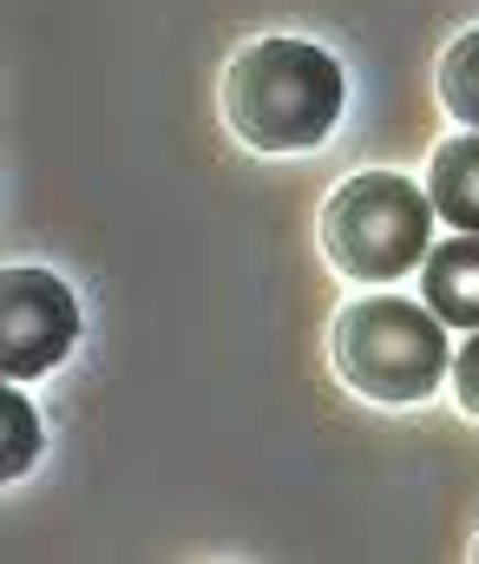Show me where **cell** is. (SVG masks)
Masks as SVG:
<instances>
[{
  "label": "cell",
  "mask_w": 479,
  "mask_h": 564,
  "mask_svg": "<svg viewBox=\"0 0 479 564\" xmlns=\"http://www.w3.org/2000/svg\"><path fill=\"white\" fill-rule=\"evenodd\" d=\"M427 197L447 224H460L467 237H479V132L467 139H447L434 151V171H427Z\"/></svg>",
  "instance_id": "obj_6"
},
{
  "label": "cell",
  "mask_w": 479,
  "mask_h": 564,
  "mask_svg": "<svg viewBox=\"0 0 479 564\" xmlns=\"http://www.w3.org/2000/svg\"><path fill=\"white\" fill-rule=\"evenodd\" d=\"M341 119V66L309 40H257L224 73V126L250 151H309Z\"/></svg>",
  "instance_id": "obj_1"
},
{
  "label": "cell",
  "mask_w": 479,
  "mask_h": 564,
  "mask_svg": "<svg viewBox=\"0 0 479 564\" xmlns=\"http://www.w3.org/2000/svg\"><path fill=\"white\" fill-rule=\"evenodd\" d=\"M434 237V197H421L394 171H361L322 204V250L341 276L394 282L414 263H427Z\"/></svg>",
  "instance_id": "obj_3"
},
{
  "label": "cell",
  "mask_w": 479,
  "mask_h": 564,
  "mask_svg": "<svg viewBox=\"0 0 479 564\" xmlns=\"http://www.w3.org/2000/svg\"><path fill=\"white\" fill-rule=\"evenodd\" d=\"M0 421H7V453H0V473H7V479H20V473L33 466V453H40V414L20 401V388H7V394H0Z\"/></svg>",
  "instance_id": "obj_8"
},
{
  "label": "cell",
  "mask_w": 479,
  "mask_h": 564,
  "mask_svg": "<svg viewBox=\"0 0 479 564\" xmlns=\"http://www.w3.org/2000/svg\"><path fill=\"white\" fill-rule=\"evenodd\" d=\"M447 368V328L421 302L361 295L335 315V375L368 401H427Z\"/></svg>",
  "instance_id": "obj_2"
},
{
  "label": "cell",
  "mask_w": 479,
  "mask_h": 564,
  "mask_svg": "<svg viewBox=\"0 0 479 564\" xmlns=\"http://www.w3.org/2000/svg\"><path fill=\"white\" fill-rule=\"evenodd\" d=\"M421 289H427V308L454 328H479V237H460V243H440L421 270Z\"/></svg>",
  "instance_id": "obj_5"
},
{
  "label": "cell",
  "mask_w": 479,
  "mask_h": 564,
  "mask_svg": "<svg viewBox=\"0 0 479 564\" xmlns=\"http://www.w3.org/2000/svg\"><path fill=\"white\" fill-rule=\"evenodd\" d=\"M454 394H460V408L479 421V335L460 348V361H454Z\"/></svg>",
  "instance_id": "obj_9"
},
{
  "label": "cell",
  "mask_w": 479,
  "mask_h": 564,
  "mask_svg": "<svg viewBox=\"0 0 479 564\" xmlns=\"http://www.w3.org/2000/svg\"><path fill=\"white\" fill-rule=\"evenodd\" d=\"M440 106H447L467 132H479V26L460 33V40L440 53Z\"/></svg>",
  "instance_id": "obj_7"
},
{
  "label": "cell",
  "mask_w": 479,
  "mask_h": 564,
  "mask_svg": "<svg viewBox=\"0 0 479 564\" xmlns=\"http://www.w3.org/2000/svg\"><path fill=\"white\" fill-rule=\"evenodd\" d=\"M79 335V302L53 270L13 263L0 276V368L7 381H33L46 375Z\"/></svg>",
  "instance_id": "obj_4"
},
{
  "label": "cell",
  "mask_w": 479,
  "mask_h": 564,
  "mask_svg": "<svg viewBox=\"0 0 479 564\" xmlns=\"http://www.w3.org/2000/svg\"><path fill=\"white\" fill-rule=\"evenodd\" d=\"M473 558H479V545H473Z\"/></svg>",
  "instance_id": "obj_10"
}]
</instances>
